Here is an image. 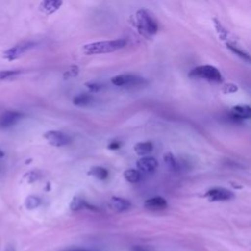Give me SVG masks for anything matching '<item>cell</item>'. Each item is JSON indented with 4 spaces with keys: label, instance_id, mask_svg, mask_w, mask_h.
Here are the masks:
<instances>
[{
    "label": "cell",
    "instance_id": "4",
    "mask_svg": "<svg viewBox=\"0 0 251 251\" xmlns=\"http://www.w3.org/2000/svg\"><path fill=\"white\" fill-rule=\"evenodd\" d=\"M111 82L120 87H136L146 84L147 81L145 78L136 75H119L112 77Z\"/></svg>",
    "mask_w": 251,
    "mask_h": 251
},
{
    "label": "cell",
    "instance_id": "28",
    "mask_svg": "<svg viewBox=\"0 0 251 251\" xmlns=\"http://www.w3.org/2000/svg\"><path fill=\"white\" fill-rule=\"evenodd\" d=\"M120 147V143L118 141H115V142H112L109 144L108 148L109 149H118Z\"/></svg>",
    "mask_w": 251,
    "mask_h": 251
},
{
    "label": "cell",
    "instance_id": "3",
    "mask_svg": "<svg viewBox=\"0 0 251 251\" xmlns=\"http://www.w3.org/2000/svg\"><path fill=\"white\" fill-rule=\"evenodd\" d=\"M188 75L192 78H201L206 79L213 82H221L223 79L222 74L220 71L210 65H204V66H198L190 71Z\"/></svg>",
    "mask_w": 251,
    "mask_h": 251
},
{
    "label": "cell",
    "instance_id": "26",
    "mask_svg": "<svg viewBox=\"0 0 251 251\" xmlns=\"http://www.w3.org/2000/svg\"><path fill=\"white\" fill-rule=\"evenodd\" d=\"M132 251H152L146 247H143V246H139V245H136V246H133L132 247Z\"/></svg>",
    "mask_w": 251,
    "mask_h": 251
},
{
    "label": "cell",
    "instance_id": "5",
    "mask_svg": "<svg viewBox=\"0 0 251 251\" xmlns=\"http://www.w3.org/2000/svg\"><path fill=\"white\" fill-rule=\"evenodd\" d=\"M35 45H36V42H34V41H30V40L22 41V42L16 44L15 46L11 47L10 49L6 50L4 52V58L9 61L16 60V59L20 58L21 56H23V54H25L28 50L32 49Z\"/></svg>",
    "mask_w": 251,
    "mask_h": 251
},
{
    "label": "cell",
    "instance_id": "12",
    "mask_svg": "<svg viewBox=\"0 0 251 251\" xmlns=\"http://www.w3.org/2000/svg\"><path fill=\"white\" fill-rule=\"evenodd\" d=\"M109 207L115 212H124L131 207L128 200L121 197H112L109 201Z\"/></svg>",
    "mask_w": 251,
    "mask_h": 251
},
{
    "label": "cell",
    "instance_id": "8",
    "mask_svg": "<svg viewBox=\"0 0 251 251\" xmlns=\"http://www.w3.org/2000/svg\"><path fill=\"white\" fill-rule=\"evenodd\" d=\"M23 114L17 111H6L0 115V129H7L15 126L23 118Z\"/></svg>",
    "mask_w": 251,
    "mask_h": 251
},
{
    "label": "cell",
    "instance_id": "30",
    "mask_svg": "<svg viewBox=\"0 0 251 251\" xmlns=\"http://www.w3.org/2000/svg\"><path fill=\"white\" fill-rule=\"evenodd\" d=\"M6 251H14V249H13V248H11V247H10V248H8V249H7V250H6Z\"/></svg>",
    "mask_w": 251,
    "mask_h": 251
},
{
    "label": "cell",
    "instance_id": "15",
    "mask_svg": "<svg viewBox=\"0 0 251 251\" xmlns=\"http://www.w3.org/2000/svg\"><path fill=\"white\" fill-rule=\"evenodd\" d=\"M88 175L94 176L95 178L97 179H100V180H103L105 178H107L108 175H109V172L107 169L103 168V167H100V166H95V167H92L89 172H88Z\"/></svg>",
    "mask_w": 251,
    "mask_h": 251
},
{
    "label": "cell",
    "instance_id": "10",
    "mask_svg": "<svg viewBox=\"0 0 251 251\" xmlns=\"http://www.w3.org/2000/svg\"><path fill=\"white\" fill-rule=\"evenodd\" d=\"M230 116L235 121H242L251 117V108L248 105H236L231 108Z\"/></svg>",
    "mask_w": 251,
    "mask_h": 251
},
{
    "label": "cell",
    "instance_id": "1",
    "mask_svg": "<svg viewBox=\"0 0 251 251\" xmlns=\"http://www.w3.org/2000/svg\"><path fill=\"white\" fill-rule=\"evenodd\" d=\"M126 45V40L124 38L98 41L93 43H88L82 46V51L85 55H97L111 53L124 48Z\"/></svg>",
    "mask_w": 251,
    "mask_h": 251
},
{
    "label": "cell",
    "instance_id": "7",
    "mask_svg": "<svg viewBox=\"0 0 251 251\" xmlns=\"http://www.w3.org/2000/svg\"><path fill=\"white\" fill-rule=\"evenodd\" d=\"M209 201H227L234 197L233 193L224 187H214L209 189L204 195Z\"/></svg>",
    "mask_w": 251,
    "mask_h": 251
},
{
    "label": "cell",
    "instance_id": "17",
    "mask_svg": "<svg viewBox=\"0 0 251 251\" xmlns=\"http://www.w3.org/2000/svg\"><path fill=\"white\" fill-rule=\"evenodd\" d=\"M125 178L130 183H136L141 179V173L138 170L128 169L124 172Z\"/></svg>",
    "mask_w": 251,
    "mask_h": 251
},
{
    "label": "cell",
    "instance_id": "6",
    "mask_svg": "<svg viewBox=\"0 0 251 251\" xmlns=\"http://www.w3.org/2000/svg\"><path fill=\"white\" fill-rule=\"evenodd\" d=\"M43 136L49 144L56 147L65 146L71 142L70 136L60 130H48L43 134Z\"/></svg>",
    "mask_w": 251,
    "mask_h": 251
},
{
    "label": "cell",
    "instance_id": "29",
    "mask_svg": "<svg viewBox=\"0 0 251 251\" xmlns=\"http://www.w3.org/2000/svg\"><path fill=\"white\" fill-rule=\"evenodd\" d=\"M66 251H93L91 249H85V248H74V249H69Z\"/></svg>",
    "mask_w": 251,
    "mask_h": 251
},
{
    "label": "cell",
    "instance_id": "13",
    "mask_svg": "<svg viewBox=\"0 0 251 251\" xmlns=\"http://www.w3.org/2000/svg\"><path fill=\"white\" fill-rule=\"evenodd\" d=\"M62 4H63L62 0H42L40 4V9L46 15H51L56 11H58L62 6Z\"/></svg>",
    "mask_w": 251,
    "mask_h": 251
},
{
    "label": "cell",
    "instance_id": "21",
    "mask_svg": "<svg viewBox=\"0 0 251 251\" xmlns=\"http://www.w3.org/2000/svg\"><path fill=\"white\" fill-rule=\"evenodd\" d=\"M39 204H40V199L36 196H28L25 202V205L27 209H34L38 207Z\"/></svg>",
    "mask_w": 251,
    "mask_h": 251
},
{
    "label": "cell",
    "instance_id": "11",
    "mask_svg": "<svg viewBox=\"0 0 251 251\" xmlns=\"http://www.w3.org/2000/svg\"><path fill=\"white\" fill-rule=\"evenodd\" d=\"M144 207L148 210L160 211V210L166 209L168 207V203L165 198H163L161 196H155V197L147 199L144 202Z\"/></svg>",
    "mask_w": 251,
    "mask_h": 251
},
{
    "label": "cell",
    "instance_id": "18",
    "mask_svg": "<svg viewBox=\"0 0 251 251\" xmlns=\"http://www.w3.org/2000/svg\"><path fill=\"white\" fill-rule=\"evenodd\" d=\"M91 102H92V97L88 94H85V93H81V94L76 95L73 100V103L75 106H80V107L88 106Z\"/></svg>",
    "mask_w": 251,
    "mask_h": 251
},
{
    "label": "cell",
    "instance_id": "9",
    "mask_svg": "<svg viewBox=\"0 0 251 251\" xmlns=\"http://www.w3.org/2000/svg\"><path fill=\"white\" fill-rule=\"evenodd\" d=\"M136 167L140 173L149 174L157 169L158 162L153 157H143L136 162Z\"/></svg>",
    "mask_w": 251,
    "mask_h": 251
},
{
    "label": "cell",
    "instance_id": "27",
    "mask_svg": "<svg viewBox=\"0 0 251 251\" xmlns=\"http://www.w3.org/2000/svg\"><path fill=\"white\" fill-rule=\"evenodd\" d=\"M88 88L91 89V90H94V91H97L98 89H100V85H98L97 83H91V84H87Z\"/></svg>",
    "mask_w": 251,
    "mask_h": 251
},
{
    "label": "cell",
    "instance_id": "24",
    "mask_svg": "<svg viewBox=\"0 0 251 251\" xmlns=\"http://www.w3.org/2000/svg\"><path fill=\"white\" fill-rule=\"evenodd\" d=\"M75 70H78V68L77 67H75V66H73V67H71V69L70 70H68V71H66V73H65V77H73V76H75V74H73V72L74 71H75Z\"/></svg>",
    "mask_w": 251,
    "mask_h": 251
},
{
    "label": "cell",
    "instance_id": "20",
    "mask_svg": "<svg viewBox=\"0 0 251 251\" xmlns=\"http://www.w3.org/2000/svg\"><path fill=\"white\" fill-rule=\"evenodd\" d=\"M23 71L21 70H4L0 71V80H6L10 78H14L21 75Z\"/></svg>",
    "mask_w": 251,
    "mask_h": 251
},
{
    "label": "cell",
    "instance_id": "25",
    "mask_svg": "<svg viewBox=\"0 0 251 251\" xmlns=\"http://www.w3.org/2000/svg\"><path fill=\"white\" fill-rule=\"evenodd\" d=\"M25 177L28 179L29 182H32L37 179V175L35 172H29L27 173V175H25Z\"/></svg>",
    "mask_w": 251,
    "mask_h": 251
},
{
    "label": "cell",
    "instance_id": "19",
    "mask_svg": "<svg viewBox=\"0 0 251 251\" xmlns=\"http://www.w3.org/2000/svg\"><path fill=\"white\" fill-rule=\"evenodd\" d=\"M87 203L85 202V200H83L81 197L79 196H75L74 197V199L72 200L71 204H70V209L73 211H77L80 210L84 207H87Z\"/></svg>",
    "mask_w": 251,
    "mask_h": 251
},
{
    "label": "cell",
    "instance_id": "2",
    "mask_svg": "<svg viewBox=\"0 0 251 251\" xmlns=\"http://www.w3.org/2000/svg\"><path fill=\"white\" fill-rule=\"evenodd\" d=\"M136 26L140 34L149 38L157 33L158 24L154 17L145 9H140L135 14Z\"/></svg>",
    "mask_w": 251,
    "mask_h": 251
},
{
    "label": "cell",
    "instance_id": "16",
    "mask_svg": "<svg viewBox=\"0 0 251 251\" xmlns=\"http://www.w3.org/2000/svg\"><path fill=\"white\" fill-rule=\"evenodd\" d=\"M164 163L166 165V167L170 170V171H176L178 170V162L176 161V159L175 158V156L171 153V152H167L164 156Z\"/></svg>",
    "mask_w": 251,
    "mask_h": 251
},
{
    "label": "cell",
    "instance_id": "23",
    "mask_svg": "<svg viewBox=\"0 0 251 251\" xmlns=\"http://www.w3.org/2000/svg\"><path fill=\"white\" fill-rule=\"evenodd\" d=\"M236 90H237V87H236V85H234V84H226V85H225V87H224V92H226V93L234 92V91H236Z\"/></svg>",
    "mask_w": 251,
    "mask_h": 251
},
{
    "label": "cell",
    "instance_id": "14",
    "mask_svg": "<svg viewBox=\"0 0 251 251\" xmlns=\"http://www.w3.org/2000/svg\"><path fill=\"white\" fill-rule=\"evenodd\" d=\"M153 150V143L151 141H142L138 142L134 146V151L138 155H147Z\"/></svg>",
    "mask_w": 251,
    "mask_h": 251
},
{
    "label": "cell",
    "instance_id": "22",
    "mask_svg": "<svg viewBox=\"0 0 251 251\" xmlns=\"http://www.w3.org/2000/svg\"><path fill=\"white\" fill-rule=\"evenodd\" d=\"M227 48L229 49V50H231L235 55H237V56H239L240 58H242L243 60H246L247 62H249V60H250V58H249V55L247 54V53H245L244 51H242V50H240L238 47H236V46H233V45H231V44H227Z\"/></svg>",
    "mask_w": 251,
    "mask_h": 251
}]
</instances>
